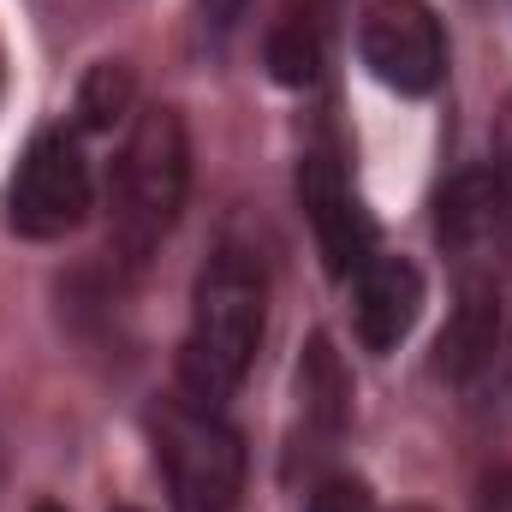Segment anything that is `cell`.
Wrapping results in <instances>:
<instances>
[{
    "label": "cell",
    "instance_id": "obj_1",
    "mask_svg": "<svg viewBox=\"0 0 512 512\" xmlns=\"http://www.w3.org/2000/svg\"><path fill=\"white\" fill-rule=\"evenodd\" d=\"M268 328V274L251 251H215L209 268L197 274L191 292V322L179 346V387L191 399H233L239 382L251 376Z\"/></svg>",
    "mask_w": 512,
    "mask_h": 512
},
{
    "label": "cell",
    "instance_id": "obj_2",
    "mask_svg": "<svg viewBox=\"0 0 512 512\" xmlns=\"http://www.w3.org/2000/svg\"><path fill=\"white\" fill-rule=\"evenodd\" d=\"M191 191V137L173 108H143L131 120L120 161L108 173V245L126 268H143L179 227Z\"/></svg>",
    "mask_w": 512,
    "mask_h": 512
},
{
    "label": "cell",
    "instance_id": "obj_3",
    "mask_svg": "<svg viewBox=\"0 0 512 512\" xmlns=\"http://www.w3.org/2000/svg\"><path fill=\"white\" fill-rule=\"evenodd\" d=\"M155 429V465L167 483V501L179 512H233L245 495V435L227 423L221 405L191 399L185 387L167 393L149 417Z\"/></svg>",
    "mask_w": 512,
    "mask_h": 512
},
{
    "label": "cell",
    "instance_id": "obj_4",
    "mask_svg": "<svg viewBox=\"0 0 512 512\" xmlns=\"http://www.w3.org/2000/svg\"><path fill=\"white\" fill-rule=\"evenodd\" d=\"M12 227L24 239H66L84 227V215L96 209V179L84 161V143L72 131H42L12 179Z\"/></svg>",
    "mask_w": 512,
    "mask_h": 512
},
{
    "label": "cell",
    "instance_id": "obj_5",
    "mask_svg": "<svg viewBox=\"0 0 512 512\" xmlns=\"http://www.w3.org/2000/svg\"><path fill=\"white\" fill-rule=\"evenodd\" d=\"M358 54L399 96H429L447 78V36L429 0H370L358 24Z\"/></svg>",
    "mask_w": 512,
    "mask_h": 512
},
{
    "label": "cell",
    "instance_id": "obj_6",
    "mask_svg": "<svg viewBox=\"0 0 512 512\" xmlns=\"http://www.w3.org/2000/svg\"><path fill=\"white\" fill-rule=\"evenodd\" d=\"M298 203L316 227V245H322V262L328 274H358L370 256H376V227L370 215L358 209L352 185H346V167L328 155V149H310L304 167H298Z\"/></svg>",
    "mask_w": 512,
    "mask_h": 512
},
{
    "label": "cell",
    "instance_id": "obj_7",
    "mask_svg": "<svg viewBox=\"0 0 512 512\" xmlns=\"http://www.w3.org/2000/svg\"><path fill=\"white\" fill-rule=\"evenodd\" d=\"M417 310H423V274H417V262L376 251L352 274V316H358V340L370 352H393L417 328Z\"/></svg>",
    "mask_w": 512,
    "mask_h": 512
},
{
    "label": "cell",
    "instance_id": "obj_8",
    "mask_svg": "<svg viewBox=\"0 0 512 512\" xmlns=\"http://www.w3.org/2000/svg\"><path fill=\"white\" fill-rule=\"evenodd\" d=\"M435 239H441V251L453 256V262H465V268L489 262L495 251L507 256L501 191H495V173L489 167H471V173H459L441 191V203H435Z\"/></svg>",
    "mask_w": 512,
    "mask_h": 512
},
{
    "label": "cell",
    "instance_id": "obj_9",
    "mask_svg": "<svg viewBox=\"0 0 512 512\" xmlns=\"http://www.w3.org/2000/svg\"><path fill=\"white\" fill-rule=\"evenodd\" d=\"M501 328H507V316H501L495 280H465L459 310L447 316V328L435 340V376L453 387H477V376L489 370V358L501 346Z\"/></svg>",
    "mask_w": 512,
    "mask_h": 512
},
{
    "label": "cell",
    "instance_id": "obj_10",
    "mask_svg": "<svg viewBox=\"0 0 512 512\" xmlns=\"http://www.w3.org/2000/svg\"><path fill=\"white\" fill-rule=\"evenodd\" d=\"M298 405H304V423L316 435H328V441L352 417V382H346V370H340V358H334L328 340H310V352L298 364Z\"/></svg>",
    "mask_w": 512,
    "mask_h": 512
},
{
    "label": "cell",
    "instance_id": "obj_11",
    "mask_svg": "<svg viewBox=\"0 0 512 512\" xmlns=\"http://www.w3.org/2000/svg\"><path fill=\"white\" fill-rule=\"evenodd\" d=\"M131 108V72L120 60H102L90 78H84V96H78V114L90 131H108L120 114Z\"/></svg>",
    "mask_w": 512,
    "mask_h": 512
},
{
    "label": "cell",
    "instance_id": "obj_12",
    "mask_svg": "<svg viewBox=\"0 0 512 512\" xmlns=\"http://www.w3.org/2000/svg\"><path fill=\"white\" fill-rule=\"evenodd\" d=\"M268 66H274V78L280 84H310L316 78V66H322V48H316V36L304 30V24H280L274 30V42H268Z\"/></svg>",
    "mask_w": 512,
    "mask_h": 512
},
{
    "label": "cell",
    "instance_id": "obj_13",
    "mask_svg": "<svg viewBox=\"0 0 512 512\" xmlns=\"http://www.w3.org/2000/svg\"><path fill=\"white\" fill-rule=\"evenodd\" d=\"M304 512H376V495H370V483L364 477H322L316 489H310V501Z\"/></svg>",
    "mask_w": 512,
    "mask_h": 512
},
{
    "label": "cell",
    "instance_id": "obj_14",
    "mask_svg": "<svg viewBox=\"0 0 512 512\" xmlns=\"http://www.w3.org/2000/svg\"><path fill=\"white\" fill-rule=\"evenodd\" d=\"M495 191H501V221H507V256H512V96L495 114Z\"/></svg>",
    "mask_w": 512,
    "mask_h": 512
},
{
    "label": "cell",
    "instance_id": "obj_15",
    "mask_svg": "<svg viewBox=\"0 0 512 512\" xmlns=\"http://www.w3.org/2000/svg\"><path fill=\"white\" fill-rule=\"evenodd\" d=\"M245 6H251V0H197V12H203L209 30H233V24L245 18Z\"/></svg>",
    "mask_w": 512,
    "mask_h": 512
},
{
    "label": "cell",
    "instance_id": "obj_16",
    "mask_svg": "<svg viewBox=\"0 0 512 512\" xmlns=\"http://www.w3.org/2000/svg\"><path fill=\"white\" fill-rule=\"evenodd\" d=\"M477 512H512V471H495L477 495Z\"/></svg>",
    "mask_w": 512,
    "mask_h": 512
},
{
    "label": "cell",
    "instance_id": "obj_17",
    "mask_svg": "<svg viewBox=\"0 0 512 512\" xmlns=\"http://www.w3.org/2000/svg\"><path fill=\"white\" fill-rule=\"evenodd\" d=\"M477 382H501L512 393V328H501V346H495V358H489V370Z\"/></svg>",
    "mask_w": 512,
    "mask_h": 512
},
{
    "label": "cell",
    "instance_id": "obj_18",
    "mask_svg": "<svg viewBox=\"0 0 512 512\" xmlns=\"http://www.w3.org/2000/svg\"><path fill=\"white\" fill-rule=\"evenodd\" d=\"M0 483H6V447H0Z\"/></svg>",
    "mask_w": 512,
    "mask_h": 512
},
{
    "label": "cell",
    "instance_id": "obj_19",
    "mask_svg": "<svg viewBox=\"0 0 512 512\" xmlns=\"http://www.w3.org/2000/svg\"><path fill=\"white\" fill-rule=\"evenodd\" d=\"M36 512H60V507H36Z\"/></svg>",
    "mask_w": 512,
    "mask_h": 512
},
{
    "label": "cell",
    "instance_id": "obj_20",
    "mask_svg": "<svg viewBox=\"0 0 512 512\" xmlns=\"http://www.w3.org/2000/svg\"><path fill=\"white\" fill-rule=\"evenodd\" d=\"M120 512H137V507H120Z\"/></svg>",
    "mask_w": 512,
    "mask_h": 512
}]
</instances>
